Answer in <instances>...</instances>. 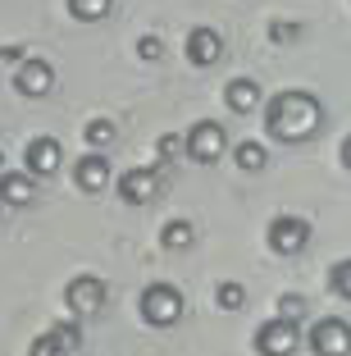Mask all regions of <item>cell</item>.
<instances>
[{
    "label": "cell",
    "instance_id": "3957f363",
    "mask_svg": "<svg viewBox=\"0 0 351 356\" xmlns=\"http://www.w3.org/2000/svg\"><path fill=\"white\" fill-rule=\"evenodd\" d=\"M183 151L197 160V165H215V160L228 151V133H224V124H219V119H197V124L183 133Z\"/></svg>",
    "mask_w": 351,
    "mask_h": 356
},
{
    "label": "cell",
    "instance_id": "e0dca14e",
    "mask_svg": "<svg viewBox=\"0 0 351 356\" xmlns=\"http://www.w3.org/2000/svg\"><path fill=\"white\" fill-rule=\"evenodd\" d=\"M160 242H165L169 252H183V247H192V242H197V229H192L187 220H169L165 229H160Z\"/></svg>",
    "mask_w": 351,
    "mask_h": 356
},
{
    "label": "cell",
    "instance_id": "8992f818",
    "mask_svg": "<svg viewBox=\"0 0 351 356\" xmlns=\"http://www.w3.org/2000/svg\"><path fill=\"white\" fill-rule=\"evenodd\" d=\"M160 183H165V169L160 165H133L128 174H119V197L128 206H146V201H155Z\"/></svg>",
    "mask_w": 351,
    "mask_h": 356
},
{
    "label": "cell",
    "instance_id": "ba28073f",
    "mask_svg": "<svg viewBox=\"0 0 351 356\" xmlns=\"http://www.w3.org/2000/svg\"><path fill=\"white\" fill-rule=\"evenodd\" d=\"M297 343H301L297 325H292V320H279V315L256 329V356H292Z\"/></svg>",
    "mask_w": 351,
    "mask_h": 356
},
{
    "label": "cell",
    "instance_id": "9c48e42d",
    "mask_svg": "<svg viewBox=\"0 0 351 356\" xmlns=\"http://www.w3.org/2000/svg\"><path fill=\"white\" fill-rule=\"evenodd\" d=\"M183 55H187V64L210 69V64L224 55V37H219V28H210V23L192 28V32H187V42H183Z\"/></svg>",
    "mask_w": 351,
    "mask_h": 356
},
{
    "label": "cell",
    "instance_id": "ffe728a7",
    "mask_svg": "<svg viewBox=\"0 0 351 356\" xmlns=\"http://www.w3.org/2000/svg\"><path fill=\"white\" fill-rule=\"evenodd\" d=\"M83 142H87L92 151H105V147L114 142V124H110V119H87V128H83Z\"/></svg>",
    "mask_w": 351,
    "mask_h": 356
},
{
    "label": "cell",
    "instance_id": "8fae6325",
    "mask_svg": "<svg viewBox=\"0 0 351 356\" xmlns=\"http://www.w3.org/2000/svg\"><path fill=\"white\" fill-rule=\"evenodd\" d=\"M23 160H28V174H32V178L60 174V165H64V147H60V137H32L28 151H23Z\"/></svg>",
    "mask_w": 351,
    "mask_h": 356
},
{
    "label": "cell",
    "instance_id": "ac0fdd59",
    "mask_svg": "<svg viewBox=\"0 0 351 356\" xmlns=\"http://www.w3.org/2000/svg\"><path fill=\"white\" fill-rule=\"evenodd\" d=\"M114 10V0H69V14L78 23H101Z\"/></svg>",
    "mask_w": 351,
    "mask_h": 356
},
{
    "label": "cell",
    "instance_id": "d4e9b609",
    "mask_svg": "<svg viewBox=\"0 0 351 356\" xmlns=\"http://www.w3.org/2000/svg\"><path fill=\"white\" fill-rule=\"evenodd\" d=\"M292 37H297V23H279V19L269 23V42H274V46H279V42H292Z\"/></svg>",
    "mask_w": 351,
    "mask_h": 356
},
{
    "label": "cell",
    "instance_id": "2e32d148",
    "mask_svg": "<svg viewBox=\"0 0 351 356\" xmlns=\"http://www.w3.org/2000/svg\"><path fill=\"white\" fill-rule=\"evenodd\" d=\"M233 160H238L242 174H260V169L269 165V151L260 147V142H251V137H242L238 147H233Z\"/></svg>",
    "mask_w": 351,
    "mask_h": 356
},
{
    "label": "cell",
    "instance_id": "6da1fadb",
    "mask_svg": "<svg viewBox=\"0 0 351 356\" xmlns=\"http://www.w3.org/2000/svg\"><path fill=\"white\" fill-rule=\"evenodd\" d=\"M320 124H324V105L306 87H288V92H279L265 105V128L279 142H306Z\"/></svg>",
    "mask_w": 351,
    "mask_h": 356
},
{
    "label": "cell",
    "instance_id": "484cf974",
    "mask_svg": "<svg viewBox=\"0 0 351 356\" xmlns=\"http://www.w3.org/2000/svg\"><path fill=\"white\" fill-rule=\"evenodd\" d=\"M342 165L351 169V137H347V142H342Z\"/></svg>",
    "mask_w": 351,
    "mask_h": 356
},
{
    "label": "cell",
    "instance_id": "7402d4cb",
    "mask_svg": "<svg viewBox=\"0 0 351 356\" xmlns=\"http://www.w3.org/2000/svg\"><path fill=\"white\" fill-rule=\"evenodd\" d=\"M301 315H306V297H297V293L279 297V320H292V325H297Z\"/></svg>",
    "mask_w": 351,
    "mask_h": 356
},
{
    "label": "cell",
    "instance_id": "603a6c76",
    "mask_svg": "<svg viewBox=\"0 0 351 356\" xmlns=\"http://www.w3.org/2000/svg\"><path fill=\"white\" fill-rule=\"evenodd\" d=\"M155 156L160 160H178L183 156V133H165L160 142H155Z\"/></svg>",
    "mask_w": 351,
    "mask_h": 356
},
{
    "label": "cell",
    "instance_id": "d6986e66",
    "mask_svg": "<svg viewBox=\"0 0 351 356\" xmlns=\"http://www.w3.org/2000/svg\"><path fill=\"white\" fill-rule=\"evenodd\" d=\"M215 306L219 311H242V306H247V288H242L238 279H224L215 288Z\"/></svg>",
    "mask_w": 351,
    "mask_h": 356
},
{
    "label": "cell",
    "instance_id": "277c9868",
    "mask_svg": "<svg viewBox=\"0 0 351 356\" xmlns=\"http://www.w3.org/2000/svg\"><path fill=\"white\" fill-rule=\"evenodd\" d=\"M64 306H69L78 320L101 315V306H105V279H101V274H73V279L64 283Z\"/></svg>",
    "mask_w": 351,
    "mask_h": 356
},
{
    "label": "cell",
    "instance_id": "30bf717a",
    "mask_svg": "<svg viewBox=\"0 0 351 356\" xmlns=\"http://www.w3.org/2000/svg\"><path fill=\"white\" fill-rule=\"evenodd\" d=\"M14 87H19L23 96H46L55 87V64L51 60H37V55H23L19 74H14Z\"/></svg>",
    "mask_w": 351,
    "mask_h": 356
},
{
    "label": "cell",
    "instance_id": "5b68a950",
    "mask_svg": "<svg viewBox=\"0 0 351 356\" xmlns=\"http://www.w3.org/2000/svg\"><path fill=\"white\" fill-rule=\"evenodd\" d=\"M310 352L315 356H351V325L338 315H324L310 325Z\"/></svg>",
    "mask_w": 351,
    "mask_h": 356
},
{
    "label": "cell",
    "instance_id": "7c38bea8",
    "mask_svg": "<svg viewBox=\"0 0 351 356\" xmlns=\"http://www.w3.org/2000/svg\"><path fill=\"white\" fill-rule=\"evenodd\" d=\"M78 343H83L78 325H55V329H46V334L32 338L28 356H73V352H78Z\"/></svg>",
    "mask_w": 351,
    "mask_h": 356
},
{
    "label": "cell",
    "instance_id": "52a82bcc",
    "mask_svg": "<svg viewBox=\"0 0 351 356\" xmlns=\"http://www.w3.org/2000/svg\"><path fill=\"white\" fill-rule=\"evenodd\" d=\"M269 252H279V256H297L301 247L310 242V224L301 220V215H274L269 220Z\"/></svg>",
    "mask_w": 351,
    "mask_h": 356
},
{
    "label": "cell",
    "instance_id": "7a4b0ae2",
    "mask_svg": "<svg viewBox=\"0 0 351 356\" xmlns=\"http://www.w3.org/2000/svg\"><path fill=\"white\" fill-rule=\"evenodd\" d=\"M183 293H178L174 283H146L142 288V302H137V311H142V320L151 329H169L183 320Z\"/></svg>",
    "mask_w": 351,
    "mask_h": 356
},
{
    "label": "cell",
    "instance_id": "5bb4252c",
    "mask_svg": "<svg viewBox=\"0 0 351 356\" xmlns=\"http://www.w3.org/2000/svg\"><path fill=\"white\" fill-rule=\"evenodd\" d=\"M224 105L233 115H251L260 105V83L256 78H228L224 83Z\"/></svg>",
    "mask_w": 351,
    "mask_h": 356
},
{
    "label": "cell",
    "instance_id": "4316f807",
    "mask_svg": "<svg viewBox=\"0 0 351 356\" xmlns=\"http://www.w3.org/2000/svg\"><path fill=\"white\" fill-rule=\"evenodd\" d=\"M0 174H5V156H0Z\"/></svg>",
    "mask_w": 351,
    "mask_h": 356
},
{
    "label": "cell",
    "instance_id": "4fadbf2b",
    "mask_svg": "<svg viewBox=\"0 0 351 356\" xmlns=\"http://www.w3.org/2000/svg\"><path fill=\"white\" fill-rule=\"evenodd\" d=\"M73 183H78V192H105L110 188V160H105L101 151H87V156L73 165Z\"/></svg>",
    "mask_w": 351,
    "mask_h": 356
},
{
    "label": "cell",
    "instance_id": "cb8c5ba5",
    "mask_svg": "<svg viewBox=\"0 0 351 356\" xmlns=\"http://www.w3.org/2000/svg\"><path fill=\"white\" fill-rule=\"evenodd\" d=\"M137 55H142L146 64H155V60H160V55H165V42H160V37H151V32H146L142 42H137Z\"/></svg>",
    "mask_w": 351,
    "mask_h": 356
},
{
    "label": "cell",
    "instance_id": "44dd1931",
    "mask_svg": "<svg viewBox=\"0 0 351 356\" xmlns=\"http://www.w3.org/2000/svg\"><path fill=\"white\" fill-rule=\"evenodd\" d=\"M329 288H333L338 297H347V302H351V256H347V261H338V265L329 270Z\"/></svg>",
    "mask_w": 351,
    "mask_h": 356
},
{
    "label": "cell",
    "instance_id": "9a60e30c",
    "mask_svg": "<svg viewBox=\"0 0 351 356\" xmlns=\"http://www.w3.org/2000/svg\"><path fill=\"white\" fill-rule=\"evenodd\" d=\"M37 178L32 174H0V206H32Z\"/></svg>",
    "mask_w": 351,
    "mask_h": 356
}]
</instances>
